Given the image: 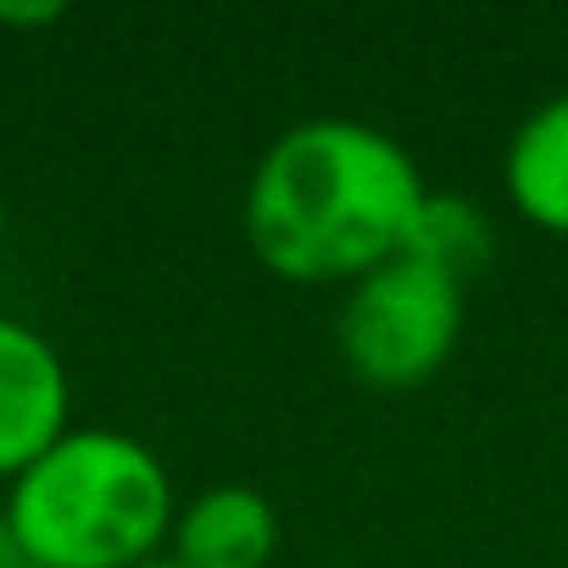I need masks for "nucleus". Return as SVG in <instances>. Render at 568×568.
<instances>
[{
	"label": "nucleus",
	"instance_id": "f257e3e1",
	"mask_svg": "<svg viewBox=\"0 0 568 568\" xmlns=\"http://www.w3.org/2000/svg\"><path fill=\"white\" fill-rule=\"evenodd\" d=\"M429 195L413 151L363 118H302L256 156L240 229L284 284H357L407 251Z\"/></svg>",
	"mask_w": 568,
	"mask_h": 568
},
{
	"label": "nucleus",
	"instance_id": "f03ea898",
	"mask_svg": "<svg viewBox=\"0 0 568 568\" xmlns=\"http://www.w3.org/2000/svg\"><path fill=\"white\" fill-rule=\"evenodd\" d=\"M0 513L40 568H140L168 551L179 496L168 463L140 435L73 424L7 485Z\"/></svg>",
	"mask_w": 568,
	"mask_h": 568
},
{
	"label": "nucleus",
	"instance_id": "7ed1b4c3",
	"mask_svg": "<svg viewBox=\"0 0 568 568\" xmlns=\"http://www.w3.org/2000/svg\"><path fill=\"white\" fill-rule=\"evenodd\" d=\"M463 302L457 278L424 267L418 256H390L385 267L346 284L335 318L341 363L368 390H418L457 357L463 341Z\"/></svg>",
	"mask_w": 568,
	"mask_h": 568
},
{
	"label": "nucleus",
	"instance_id": "20e7f679",
	"mask_svg": "<svg viewBox=\"0 0 568 568\" xmlns=\"http://www.w3.org/2000/svg\"><path fill=\"white\" fill-rule=\"evenodd\" d=\"M73 429V379L62 352L23 318L0 313V485H12Z\"/></svg>",
	"mask_w": 568,
	"mask_h": 568
},
{
	"label": "nucleus",
	"instance_id": "39448f33",
	"mask_svg": "<svg viewBox=\"0 0 568 568\" xmlns=\"http://www.w3.org/2000/svg\"><path fill=\"white\" fill-rule=\"evenodd\" d=\"M278 551V513L256 485L223 479L179 501L168 557L179 568H267Z\"/></svg>",
	"mask_w": 568,
	"mask_h": 568
},
{
	"label": "nucleus",
	"instance_id": "423d86ee",
	"mask_svg": "<svg viewBox=\"0 0 568 568\" xmlns=\"http://www.w3.org/2000/svg\"><path fill=\"white\" fill-rule=\"evenodd\" d=\"M501 190L529 229L568 240V90L513 129L501 151Z\"/></svg>",
	"mask_w": 568,
	"mask_h": 568
},
{
	"label": "nucleus",
	"instance_id": "0eeeda50",
	"mask_svg": "<svg viewBox=\"0 0 568 568\" xmlns=\"http://www.w3.org/2000/svg\"><path fill=\"white\" fill-rule=\"evenodd\" d=\"M407 256H418L424 267L457 278L463 291L490 267L496 256V223L479 201L457 195V190H429L418 217H413V234H407Z\"/></svg>",
	"mask_w": 568,
	"mask_h": 568
},
{
	"label": "nucleus",
	"instance_id": "6e6552de",
	"mask_svg": "<svg viewBox=\"0 0 568 568\" xmlns=\"http://www.w3.org/2000/svg\"><path fill=\"white\" fill-rule=\"evenodd\" d=\"M68 18L62 0H0V29L7 34H40V29H57Z\"/></svg>",
	"mask_w": 568,
	"mask_h": 568
},
{
	"label": "nucleus",
	"instance_id": "1a4fd4ad",
	"mask_svg": "<svg viewBox=\"0 0 568 568\" xmlns=\"http://www.w3.org/2000/svg\"><path fill=\"white\" fill-rule=\"evenodd\" d=\"M18 562H23V551H18V540H12L7 513H0V568H18Z\"/></svg>",
	"mask_w": 568,
	"mask_h": 568
},
{
	"label": "nucleus",
	"instance_id": "9d476101",
	"mask_svg": "<svg viewBox=\"0 0 568 568\" xmlns=\"http://www.w3.org/2000/svg\"><path fill=\"white\" fill-rule=\"evenodd\" d=\"M7 229H12V206H7V190H0V245H7Z\"/></svg>",
	"mask_w": 568,
	"mask_h": 568
},
{
	"label": "nucleus",
	"instance_id": "9b49d317",
	"mask_svg": "<svg viewBox=\"0 0 568 568\" xmlns=\"http://www.w3.org/2000/svg\"><path fill=\"white\" fill-rule=\"evenodd\" d=\"M140 568H179V562H173V557L162 551V557H151V562H140Z\"/></svg>",
	"mask_w": 568,
	"mask_h": 568
},
{
	"label": "nucleus",
	"instance_id": "f8f14e48",
	"mask_svg": "<svg viewBox=\"0 0 568 568\" xmlns=\"http://www.w3.org/2000/svg\"><path fill=\"white\" fill-rule=\"evenodd\" d=\"M18 568H40V562H29V557H23V562H18Z\"/></svg>",
	"mask_w": 568,
	"mask_h": 568
},
{
	"label": "nucleus",
	"instance_id": "ddd939ff",
	"mask_svg": "<svg viewBox=\"0 0 568 568\" xmlns=\"http://www.w3.org/2000/svg\"><path fill=\"white\" fill-rule=\"evenodd\" d=\"M324 568H346V562H324Z\"/></svg>",
	"mask_w": 568,
	"mask_h": 568
}]
</instances>
